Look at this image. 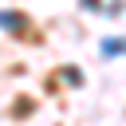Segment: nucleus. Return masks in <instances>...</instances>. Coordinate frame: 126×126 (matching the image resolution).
Masks as SVG:
<instances>
[{"label": "nucleus", "mask_w": 126, "mask_h": 126, "mask_svg": "<svg viewBox=\"0 0 126 126\" xmlns=\"http://www.w3.org/2000/svg\"><path fill=\"white\" fill-rule=\"evenodd\" d=\"M126 51V39H106L102 43V55H122Z\"/></svg>", "instance_id": "nucleus-1"}, {"label": "nucleus", "mask_w": 126, "mask_h": 126, "mask_svg": "<svg viewBox=\"0 0 126 126\" xmlns=\"http://www.w3.org/2000/svg\"><path fill=\"white\" fill-rule=\"evenodd\" d=\"M4 28H12V32H16V28H24V20H20V16H12V12H4Z\"/></svg>", "instance_id": "nucleus-2"}]
</instances>
